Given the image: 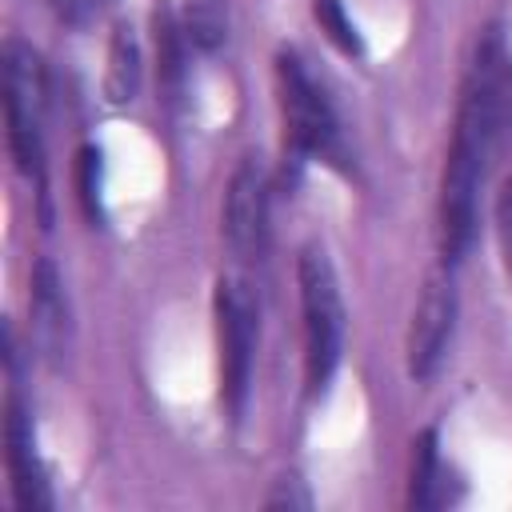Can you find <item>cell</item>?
<instances>
[{
	"instance_id": "cell-1",
	"label": "cell",
	"mask_w": 512,
	"mask_h": 512,
	"mask_svg": "<svg viewBox=\"0 0 512 512\" xmlns=\"http://www.w3.org/2000/svg\"><path fill=\"white\" fill-rule=\"evenodd\" d=\"M508 124H512V52L500 24H488L476 32L464 76H460L448 152H460L488 168Z\"/></svg>"
},
{
	"instance_id": "cell-2",
	"label": "cell",
	"mask_w": 512,
	"mask_h": 512,
	"mask_svg": "<svg viewBox=\"0 0 512 512\" xmlns=\"http://www.w3.org/2000/svg\"><path fill=\"white\" fill-rule=\"evenodd\" d=\"M300 316H304V388L320 396L344 356V296L336 268L320 244H304L296 260Z\"/></svg>"
},
{
	"instance_id": "cell-3",
	"label": "cell",
	"mask_w": 512,
	"mask_h": 512,
	"mask_svg": "<svg viewBox=\"0 0 512 512\" xmlns=\"http://www.w3.org/2000/svg\"><path fill=\"white\" fill-rule=\"evenodd\" d=\"M4 68V128H8V156L20 176L44 196V64L32 44L20 36L4 40L0 52Z\"/></svg>"
},
{
	"instance_id": "cell-4",
	"label": "cell",
	"mask_w": 512,
	"mask_h": 512,
	"mask_svg": "<svg viewBox=\"0 0 512 512\" xmlns=\"http://www.w3.org/2000/svg\"><path fill=\"white\" fill-rule=\"evenodd\" d=\"M212 328H216V372H220V400L232 420L244 416L256 368V340H260V304L248 280L220 276L212 288Z\"/></svg>"
},
{
	"instance_id": "cell-5",
	"label": "cell",
	"mask_w": 512,
	"mask_h": 512,
	"mask_svg": "<svg viewBox=\"0 0 512 512\" xmlns=\"http://www.w3.org/2000/svg\"><path fill=\"white\" fill-rule=\"evenodd\" d=\"M276 108L284 124V152L292 160H328L340 152V124L332 112V100L316 84V76L304 68L296 52H276Z\"/></svg>"
},
{
	"instance_id": "cell-6",
	"label": "cell",
	"mask_w": 512,
	"mask_h": 512,
	"mask_svg": "<svg viewBox=\"0 0 512 512\" xmlns=\"http://www.w3.org/2000/svg\"><path fill=\"white\" fill-rule=\"evenodd\" d=\"M456 316H460V300H456L452 268L440 264L424 280L420 300L408 320V336H404V368L416 384H424L440 372V364L452 348V336H456Z\"/></svg>"
},
{
	"instance_id": "cell-7",
	"label": "cell",
	"mask_w": 512,
	"mask_h": 512,
	"mask_svg": "<svg viewBox=\"0 0 512 512\" xmlns=\"http://www.w3.org/2000/svg\"><path fill=\"white\" fill-rule=\"evenodd\" d=\"M268 220H272V184L268 168L256 156H244L224 188V208H220V232L224 244L240 264H256L268 252Z\"/></svg>"
},
{
	"instance_id": "cell-8",
	"label": "cell",
	"mask_w": 512,
	"mask_h": 512,
	"mask_svg": "<svg viewBox=\"0 0 512 512\" xmlns=\"http://www.w3.org/2000/svg\"><path fill=\"white\" fill-rule=\"evenodd\" d=\"M4 468H8V488H12V504L20 512H48L52 500V484L48 472L40 464L36 452V432H32V416L24 408V400L12 392L4 404Z\"/></svg>"
},
{
	"instance_id": "cell-9",
	"label": "cell",
	"mask_w": 512,
	"mask_h": 512,
	"mask_svg": "<svg viewBox=\"0 0 512 512\" xmlns=\"http://www.w3.org/2000/svg\"><path fill=\"white\" fill-rule=\"evenodd\" d=\"M28 308H32V336L48 356H60L68 344V300L64 284L52 268V260H36L32 280H28Z\"/></svg>"
},
{
	"instance_id": "cell-10",
	"label": "cell",
	"mask_w": 512,
	"mask_h": 512,
	"mask_svg": "<svg viewBox=\"0 0 512 512\" xmlns=\"http://www.w3.org/2000/svg\"><path fill=\"white\" fill-rule=\"evenodd\" d=\"M152 44H156V80H160V96L172 104V100L180 96V88H184L188 52H192L172 8H156V12H152Z\"/></svg>"
},
{
	"instance_id": "cell-11",
	"label": "cell",
	"mask_w": 512,
	"mask_h": 512,
	"mask_svg": "<svg viewBox=\"0 0 512 512\" xmlns=\"http://www.w3.org/2000/svg\"><path fill=\"white\" fill-rule=\"evenodd\" d=\"M448 468L440 460V444H436V428H424L412 440V464H408V508H440L448 504V484H444Z\"/></svg>"
},
{
	"instance_id": "cell-12",
	"label": "cell",
	"mask_w": 512,
	"mask_h": 512,
	"mask_svg": "<svg viewBox=\"0 0 512 512\" xmlns=\"http://www.w3.org/2000/svg\"><path fill=\"white\" fill-rule=\"evenodd\" d=\"M176 20L192 52H220L228 40V0H184Z\"/></svg>"
},
{
	"instance_id": "cell-13",
	"label": "cell",
	"mask_w": 512,
	"mask_h": 512,
	"mask_svg": "<svg viewBox=\"0 0 512 512\" xmlns=\"http://www.w3.org/2000/svg\"><path fill=\"white\" fill-rule=\"evenodd\" d=\"M104 92L112 104H128L140 92V44L128 24H116L112 44H108V72H104Z\"/></svg>"
},
{
	"instance_id": "cell-14",
	"label": "cell",
	"mask_w": 512,
	"mask_h": 512,
	"mask_svg": "<svg viewBox=\"0 0 512 512\" xmlns=\"http://www.w3.org/2000/svg\"><path fill=\"white\" fill-rule=\"evenodd\" d=\"M312 20L320 24V32L344 52V56H360L364 52V40L344 8V0H312Z\"/></svg>"
},
{
	"instance_id": "cell-15",
	"label": "cell",
	"mask_w": 512,
	"mask_h": 512,
	"mask_svg": "<svg viewBox=\"0 0 512 512\" xmlns=\"http://www.w3.org/2000/svg\"><path fill=\"white\" fill-rule=\"evenodd\" d=\"M76 192H80L84 216L100 224L104 220V212H100V152L92 144H84L76 152Z\"/></svg>"
},
{
	"instance_id": "cell-16",
	"label": "cell",
	"mask_w": 512,
	"mask_h": 512,
	"mask_svg": "<svg viewBox=\"0 0 512 512\" xmlns=\"http://www.w3.org/2000/svg\"><path fill=\"white\" fill-rule=\"evenodd\" d=\"M496 240H500V256H504V268L512 280V176L496 192Z\"/></svg>"
},
{
	"instance_id": "cell-17",
	"label": "cell",
	"mask_w": 512,
	"mask_h": 512,
	"mask_svg": "<svg viewBox=\"0 0 512 512\" xmlns=\"http://www.w3.org/2000/svg\"><path fill=\"white\" fill-rule=\"evenodd\" d=\"M48 8H52V16H56L60 24H68V28H88V24L108 8V0H48Z\"/></svg>"
}]
</instances>
